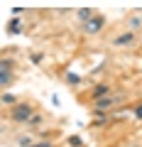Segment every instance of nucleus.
Masks as SVG:
<instances>
[{
    "mask_svg": "<svg viewBox=\"0 0 142 147\" xmlns=\"http://www.w3.org/2000/svg\"><path fill=\"white\" fill-rule=\"evenodd\" d=\"M30 115H32V108L27 103L17 105V108L12 110V120H17V123H27V120H30Z\"/></svg>",
    "mask_w": 142,
    "mask_h": 147,
    "instance_id": "f257e3e1",
    "label": "nucleus"
},
{
    "mask_svg": "<svg viewBox=\"0 0 142 147\" xmlns=\"http://www.w3.org/2000/svg\"><path fill=\"white\" fill-rule=\"evenodd\" d=\"M135 115H137V118H142V105H140V108L135 110Z\"/></svg>",
    "mask_w": 142,
    "mask_h": 147,
    "instance_id": "6e6552de",
    "label": "nucleus"
},
{
    "mask_svg": "<svg viewBox=\"0 0 142 147\" xmlns=\"http://www.w3.org/2000/svg\"><path fill=\"white\" fill-rule=\"evenodd\" d=\"M140 25H142V17H132V22H130V27H132V30H137Z\"/></svg>",
    "mask_w": 142,
    "mask_h": 147,
    "instance_id": "423d86ee",
    "label": "nucleus"
},
{
    "mask_svg": "<svg viewBox=\"0 0 142 147\" xmlns=\"http://www.w3.org/2000/svg\"><path fill=\"white\" fill-rule=\"evenodd\" d=\"M132 39H135V37H132L130 32H127V34H120V37H118V39H115V44H118V47H125V44H130Z\"/></svg>",
    "mask_w": 142,
    "mask_h": 147,
    "instance_id": "7ed1b4c3",
    "label": "nucleus"
},
{
    "mask_svg": "<svg viewBox=\"0 0 142 147\" xmlns=\"http://www.w3.org/2000/svg\"><path fill=\"white\" fill-rule=\"evenodd\" d=\"M20 30H22V27H20V22H17V20H12V22H10V32H15V34H17Z\"/></svg>",
    "mask_w": 142,
    "mask_h": 147,
    "instance_id": "39448f33",
    "label": "nucleus"
},
{
    "mask_svg": "<svg viewBox=\"0 0 142 147\" xmlns=\"http://www.w3.org/2000/svg\"><path fill=\"white\" fill-rule=\"evenodd\" d=\"M100 27H103V17H93L86 22V32H98Z\"/></svg>",
    "mask_w": 142,
    "mask_h": 147,
    "instance_id": "f03ea898",
    "label": "nucleus"
},
{
    "mask_svg": "<svg viewBox=\"0 0 142 147\" xmlns=\"http://www.w3.org/2000/svg\"><path fill=\"white\" fill-rule=\"evenodd\" d=\"M79 15H81V17H83V20H88V17H91V10H81V12H79Z\"/></svg>",
    "mask_w": 142,
    "mask_h": 147,
    "instance_id": "0eeeda50",
    "label": "nucleus"
},
{
    "mask_svg": "<svg viewBox=\"0 0 142 147\" xmlns=\"http://www.w3.org/2000/svg\"><path fill=\"white\" fill-rule=\"evenodd\" d=\"M34 147H52L49 142H39V145H34Z\"/></svg>",
    "mask_w": 142,
    "mask_h": 147,
    "instance_id": "1a4fd4ad",
    "label": "nucleus"
},
{
    "mask_svg": "<svg viewBox=\"0 0 142 147\" xmlns=\"http://www.w3.org/2000/svg\"><path fill=\"white\" fill-rule=\"evenodd\" d=\"M108 105H110V100H108V98H98V100H96V108H98V110L108 108Z\"/></svg>",
    "mask_w": 142,
    "mask_h": 147,
    "instance_id": "20e7f679",
    "label": "nucleus"
}]
</instances>
